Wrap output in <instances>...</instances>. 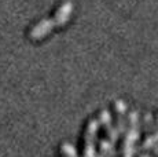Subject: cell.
I'll use <instances>...</instances> for the list:
<instances>
[{"label": "cell", "instance_id": "obj_8", "mask_svg": "<svg viewBox=\"0 0 158 157\" xmlns=\"http://www.w3.org/2000/svg\"><path fill=\"white\" fill-rule=\"evenodd\" d=\"M143 119H144L143 128L148 132V134H153V132L156 131V121H154V116L150 113V112H147V113L144 114Z\"/></svg>", "mask_w": 158, "mask_h": 157}, {"label": "cell", "instance_id": "obj_3", "mask_svg": "<svg viewBox=\"0 0 158 157\" xmlns=\"http://www.w3.org/2000/svg\"><path fill=\"white\" fill-rule=\"evenodd\" d=\"M99 125H102L103 128H105V132H106V137H107V139L111 142V143H115V142L118 141V138H120V135H118L117 129H115V127L113 125V121H111V114L110 112L107 109H102L99 112Z\"/></svg>", "mask_w": 158, "mask_h": 157}, {"label": "cell", "instance_id": "obj_4", "mask_svg": "<svg viewBox=\"0 0 158 157\" xmlns=\"http://www.w3.org/2000/svg\"><path fill=\"white\" fill-rule=\"evenodd\" d=\"M114 113H115V129L118 135H124L127 128V104L123 99H115L113 102Z\"/></svg>", "mask_w": 158, "mask_h": 157}, {"label": "cell", "instance_id": "obj_2", "mask_svg": "<svg viewBox=\"0 0 158 157\" xmlns=\"http://www.w3.org/2000/svg\"><path fill=\"white\" fill-rule=\"evenodd\" d=\"M98 131H99V123L98 120L91 119L87 123L85 134H84V150L83 157H95L96 152V139H98Z\"/></svg>", "mask_w": 158, "mask_h": 157}, {"label": "cell", "instance_id": "obj_12", "mask_svg": "<svg viewBox=\"0 0 158 157\" xmlns=\"http://www.w3.org/2000/svg\"><path fill=\"white\" fill-rule=\"evenodd\" d=\"M95 157H103V156H102V155H101V153H98V155H96V156H95Z\"/></svg>", "mask_w": 158, "mask_h": 157}, {"label": "cell", "instance_id": "obj_6", "mask_svg": "<svg viewBox=\"0 0 158 157\" xmlns=\"http://www.w3.org/2000/svg\"><path fill=\"white\" fill-rule=\"evenodd\" d=\"M73 8H74V6H73V3L69 2V0L68 2H63L62 4L58 7V10L55 11V15L52 18L55 26H63L68 22L72 13H73Z\"/></svg>", "mask_w": 158, "mask_h": 157}, {"label": "cell", "instance_id": "obj_11", "mask_svg": "<svg viewBox=\"0 0 158 157\" xmlns=\"http://www.w3.org/2000/svg\"><path fill=\"white\" fill-rule=\"evenodd\" d=\"M138 157H154V156H150V155H146V153H140Z\"/></svg>", "mask_w": 158, "mask_h": 157}, {"label": "cell", "instance_id": "obj_5", "mask_svg": "<svg viewBox=\"0 0 158 157\" xmlns=\"http://www.w3.org/2000/svg\"><path fill=\"white\" fill-rule=\"evenodd\" d=\"M54 28H55V23H54L52 19H43L30 29L29 37L32 40H40V39L45 37L48 33L52 32Z\"/></svg>", "mask_w": 158, "mask_h": 157}, {"label": "cell", "instance_id": "obj_9", "mask_svg": "<svg viewBox=\"0 0 158 157\" xmlns=\"http://www.w3.org/2000/svg\"><path fill=\"white\" fill-rule=\"evenodd\" d=\"M60 152L63 153L65 157H78L77 149L72 143H69V142H65V143L60 145Z\"/></svg>", "mask_w": 158, "mask_h": 157}, {"label": "cell", "instance_id": "obj_10", "mask_svg": "<svg viewBox=\"0 0 158 157\" xmlns=\"http://www.w3.org/2000/svg\"><path fill=\"white\" fill-rule=\"evenodd\" d=\"M153 134H154V135H156V138H157V139H158V116H157V123H156V131H154V132H153Z\"/></svg>", "mask_w": 158, "mask_h": 157}, {"label": "cell", "instance_id": "obj_1", "mask_svg": "<svg viewBox=\"0 0 158 157\" xmlns=\"http://www.w3.org/2000/svg\"><path fill=\"white\" fill-rule=\"evenodd\" d=\"M140 137V120L139 112L131 110L127 116V128L124 132L123 143V157H133L135 155V145Z\"/></svg>", "mask_w": 158, "mask_h": 157}, {"label": "cell", "instance_id": "obj_7", "mask_svg": "<svg viewBox=\"0 0 158 157\" xmlns=\"http://www.w3.org/2000/svg\"><path fill=\"white\" fill-rule=\"evenodd\" d=\"M99 150L103 157H117V150L114 147V143H111L109 139H101L99 141Z\"/></svg>", "mask_w": 158, "mask_h": 157}]
</instances>
